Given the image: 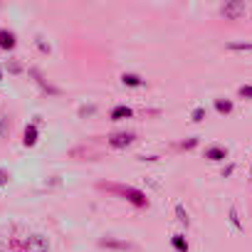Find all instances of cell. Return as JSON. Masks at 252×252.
Listing matches in <instances>:
<instances>
[{"mask_svg":"<svg viewBox=\"0 0 252 252\" xmlns=\"http://www.w3.org/2000/svg\"><path fill=\"white\" fill-rule=\"evenodd\" d=\"M111 190H116V193H121V195H126V200H131L134 205H139V208H146L149 205V198L141 193V190H136V188H131V186H126V188H119V186H111Z\"/></svg>","mask_w":252,"mask_h":252,"instance_id":"cell-1","label":"cell"},{"mask_svg":"<svg viewBox=\"0 0 252 252\" xmlns=\"http://www.w3.org/2000/svg\"><path fill=\"white\" fill-rule=\"evenodd\" d=\"M131 114H134V111H131L129 106H124V104H121V106H114V109H111V119H114V121H119V119H129Z\"/></svg>","mask_w":252,"mask_h":252,"instance_id":"cell-8","label":"cell"},{"mask_svg":"<svg viewBox=\"0 0 252 252\" xmlns=\"http://www.w3.org/2000/svg\"><path fill=\"white\" fill-rule=\"evenodd\" d=\"M195 144H198V141H195V139H190V141H183V144H181V146H183V149H193V146H195Z\"/></svg>","mask_w":252,"mask_h":252,"instance_id":"cell-23","label":"cell"},{"mask_svg":"<svg viewBox=\"0 0 252 252\" xmlns=\"http://www.w3.org/2000/svg\"><path fill=\"white\" fill-rule=\"evenodd\" d=\"M215 109H218L220 114H230V111H232V101H222V99H218V101H215Z\"/></svg>","mask_w":252,"mask_h":252,"instance_id":"cell-14","label":"cell"},{"mask_svg":"<svg viewBox=\"0 0 252 252\" xmlns=\"http://www.w3.org/2000/svg\"><path fill=\"white\" fill-rule=\"evenodd\" d=\"M250 173H252V168H250Z\"/></svg>","mask_w":252,"mask_h":252,"instance_id":"cell-25","label":"cell"},{"mask_svg":"<svg viewBox=\"0 0 252 252\" xmlns=\"http://www.w3.org/2000/svg\"><path fill=\"white\" fill-rule=\"evenodd\" d=\"M25 146H35L37 144V124H28L25 126V139H23Z\"/></svg>","mask_w":252,"mask_h":252,"instance_id":"cell-5","label":"cell"},{"mask_svg":"<svg viewBox=\"0 0 252 252\" xmlns=\"http://www.w3.org/2000/svg\"><path fill=\"white\" fill-rule=\"evenodd\" d=\"M203 116H205V109H200V106H198V109L193 111V121H203Z\"/></svg>","mask_w":252,"mask_h":252,"instance_id":"cell-20","label":"cell"},{"mask_svg":"<svg viewBox=\"0 0 252 252\" xmlns=\"http://www.w3.org/2000/svg\"><path fill=\"white\" fill-rule=\"evenodd\" d=\"M25 252H50V242L45 235H30L25 240Z\"/></svg>","mask_w":252,"mask_h":252,"instance_id":"cell-2","label":"cell"},{"mask_svg":"<svg viewBox=\"0 0 252 252\" xmlns=\"http://www.w3.org/2000/svg\"><path fill=\"white\" fill-rule=\"evenodd\" d=\"M227 156V151L225 149H220V146H213V149H208L205 151V158H210V161H222Z\"/></svg>","mask_w":252,"mask_h":252,"instance_id":"cell-10","label":"cell"},{"mask_svg":"<svg viewBox=\"0 0 252 252\" xmlns=\"http://www.w3.org/2000/svg\"><path fill=\"white\" fill-rule=\"evenodd\" d=\"M99 245H101V247H111V250H129V247H131L129 242H121V240H111V237H104V240H99Z\"/></svg>","mask_w":252,"mask_h":252,"instance_id":"cell-7","label":"cell"},{"mask_svg":"<svg viewBox=\"0 0 252 252\" xmlns=\"http://www.w3.org/2000/svg\"><path fill=\"white\" fill-rule=\"evenodd\" d=\"M8 183H10V171L0 168V186H8Z\"/></svg>","mask_w":252,"mask_h":252,"instance_id":"cell-18","label":"cell"},{"mask_svg":"<svg viewBox=\"0 0 252 252\" xmlns=\"http://www.w3.org/2000/svg\"><path fill=\"white\" fill-rule=\"evenodd\" d=\"M37 47H40L42 52H50V45H45V40H42V37H37Z\"/></svg>","mask_w":252,"mask_h":252,"instance_id":"cell-21","label":"cell"},{"mask_svg":"<svg viewBox=\"0 0 252 252\" xmlns=\"http://www.w3.org/2000/svg\"><path fill=\"white\" fill-rule=\"evenodd\" d=\"M10 134V124H8V114L0 109V139H8Z\"/></svg>","mask_w":252,"mask_h":252,"instance_id":"cell-11","label":"cell"},{"mask_svg":"<svg viewBox=\"0 0 252 252\" xmlns=\"http://www.w3.org/2000/svg\"><path fill=\"white\" fill-rule=\"evenodd\" d=\"M92 114H96V106L94 104H84V106H79V116H92Z\"/></svg>","mask_w":252,"mask_h":252,"instance_id":"cell-16","label":"cell"},{"mask_svg":"<svg viewBox=\"0 0 252 252\" xmlns=\"http://www.w3.org/2000/svg\"><path fill=\"white\" fill-rule=\"evenodd\" d=\"M0 47H3V50H13L15 47V32L0 30Z\"/></svg>","mask_w":252,"mask_h":252,"instance_id":"cell-6","label":"cell"},{"mask_svg":"<svg viewBox=\"0 0 252 252\" xmlns=\"http://www.w3.org/2000/svg\"><path fill=\"white\" fill-rule=\"evenodd\" d=\"M220 13L227 18V20H237L240 15H245V3H240V0H235V3H225L220 8Z\"/></svg>","mask_w":252,"mask_h":252,"instance_id":"cell-4","label":"cell"},{"mask_svg":"<svg viewBox=\"0 0 252 252\" xmlns=\"http://www.w3.org/2000/svg\"><path fill=\"white\" fill-rule=\"evenodd\" d=\"M230 220H232V225H235V227H240V220H237V213H235V208L230 210Z\"/></svg>","mask_w":252,"mask_h":252,"instance_id":"cell-22","label":"cell"},{"mask_svg":"<svg viewBox=\"0 0 252 252\" xmlns=\"http://www.w3.org/2000/svg\"><path fill=\"white\" fill-rule=\"evenodd\" d=\"M176 215H178V220H181V222H183V225L188 227V222H190V220H188V213L183 210V205H181V203L176 205Z\"/></svg>","mask_w":252,"mask_h":252,"instance_id":"cell-15","label":"cell"},{"mask_svg":"<svg viewBox=\"0 0 252 252\" xmlns=\"http://www.w3.org/2000/svg\"><path fill=\"white\" fill-rule=\"evenodd\" d=\"M227 50H252V42H230Z\"/></svg>","mask_w":252,"mask_h":252,"instance_id":"cell-17","label":"cell"},{"mask_svg":"<svg viewBox=\"0 0 252 252\" xmlns=\"http://www.w3.org/2000/svg\"><path fill=\"white\" fill-rule=\"evenodd\" d=\"M30 77H35V82H37V84H40V87H42L45 92H50V94H57V89H55L52 84H47V82L42 79V74H40L37 69H30Z\"/></svg>","mask_w":252,"mask_h":252,"instance_id":"cell-9","label":"cell"},{"mask_svg":"<svg viewBox=\"0 0 252 252\" xmlns=\"http://www.w3.org/2000/svg\"><path fill=\"white\" fill-rule=\"evenodd\" d=\"M171 242H173V247H176L178 252H188V242H186V237H183V235H173V237H171Z\"/></svg>","mask_w":252,"mask_h":252,"instance_id":"cell-13","label":"cell"},{"mask_svg":"<svg viewBox=\"0 0 252 252\" xmlns=\"http://www.w3.org/2000/svg\"><path fill=\"white\" fill-rule=\"evenodd\" d=\"M121 82H124V87H144V79L139 74H124Z\"/></svg>","mask_w":252,"mask_h":252,"instance_id":"cell-12","label":"cell"},{"mask_svg":"<svg viewBox=\"0 0 252 252\" xmlns=\"http://www.w3.org/2000/svg\"><path fill=\"white\" fill-rule=\"evenodd\" d=\"M134 134L131 131H116V134H111L109 136V144L114 146V149H126V146H129V144H134Z\"/></svg>","mask_w":252,"mask_h":252,"instance_id":"cell-3","label":"cell"},{"mask_svg":"<svg viewBox=\"0 0 252 252\" xmlns=\"http://www.w3.org/2000/svg\"><path fill=\"white\" fill-rule=\"evenodd\" d=\"M0 79H3V72H0Z\"/></svg>","mask_w":252,"mask_h":252,"instance_id":"cell-24","label":"cell"},{"mask_svg":"<svg viewBox=\"0 0 252 252\" xmlns=\"http://www.w3.org/2000/svg\"><path fill=\"white\" fill-rule=\"evenodd\" d=\"M240 96L252 99V87H250V84H242V87H240Z\"/></svg>","mask_w":252,"mask_h":252,"instance_id":"cell-19","label":"cell"}]
</instances>
